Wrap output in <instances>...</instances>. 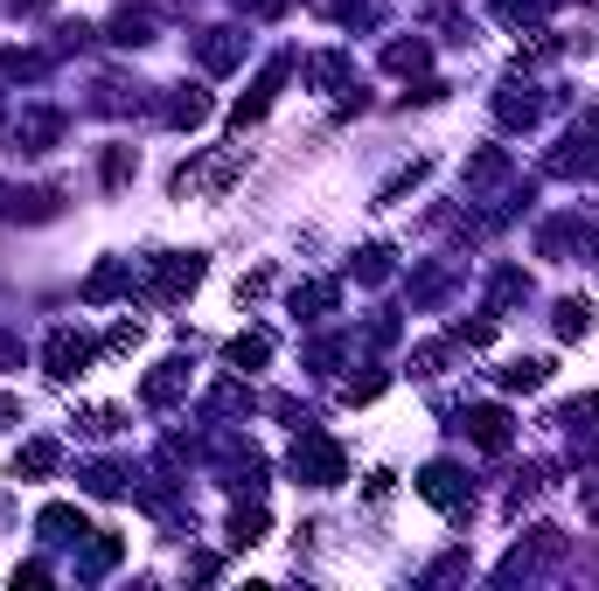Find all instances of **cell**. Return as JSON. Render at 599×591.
Segmentation results:
<instances>
[{"label": "cell", "mask_w": 599, "mask_h": 591, "mask_svg": "<svg viewBox=\"0 0 599 591\" xmlns=\"http://www.w3.org/2000/svg\"><path fill=\"white\" fill-rule=\"evenodd\" d=\"M56 126H63L56 111H22V119H14V140H22L28 154H43V146L56 140Z\"/></svg>", "instance_id": "obj_13"}, {"label": "cell", "mask_w": 599, "mask_h": 591, "mask_svg": "<svg viewBox=\"0 0 599 591\" xmlns=\"http://www.w3.org/2000/svg\"><path fill=\"white\" fill-rule=\"evenodd\" d=\"M300 307H314V314H328V307H334V285H300Z\"/></svg>", "instance_id": "obj_31"}, {"label": "cell", "mask_w": 599, "mask_h": 591, "mask_svg": "<svg viewBox=\"0 0 599 591\" xmlns=\"http://www.w3.org/2000/svg\"><path fill=\"white\" fill-rule=\"evenodd\" d=\"M557 167H565V175H599V119L572 126V140H565V154H557Z\"/></svg>", "instance_id": "obj_5"}, {"label": "cell", "mask_w": 599, "mask_h": 591, "mask_svg": "<svg viewBox=\"0 0 599 591\" xmlns=\"http://www.w3.org/2000/svg\"><path fill=\"white\" fill-rule=\"evenodd\" d=\"M119 536H98V543H91V557H84V570H91V578H98V570H111V564H119Z\"/></svg>", "instance_id": "obj_26"}, {"label": "cell", "mask_w": 599, "mask_h": 591, "mask_svg": "<svg viewBox=\"0 0 599 591\" xmlns=\"http://www.w3.org/2000/svg\"><path fill=\"white\" fill-rule=\"evenodd\" d=\"M578 501H586V515H599V473L586 481V494H578Z\"/></svg>", "instance_id": "obj_33"}, {"label": "cell", "mask_w": 599, "mask_h": 591, "mask_svg": "<svg viewBox=\"0 0 599 591\" xmlns=\"http://www.w3.org/2000/svg\"><path fill=\"white\" fill-rule=\"evenodd\" d=\"M286 70H293V63H286V56H272V63H266V78H258V84H251V98H245V105H237V132H245V126H258V119H266V105H272V91H279V84H286Z\"/></svg>", "instance_id": "obj_6"}, {"label": "cell", "mask_w": 599, "mask_h": 591, "mask_svg": "<svg viewBox=\"0 0 599 591\" xmlns=\"http://www.w3.org/2000/svg\"><path fill=\"white\" fill-rule=\"evenodd\" d=\"M196 285H202V258H196V251H175V258L154 264V285H146V299H154V307H167V299L196 293Z\"/></svg>", "instance_id": "obj_3"}, {"label": "cell", "mask_w": 599, "mask_h": 591, "mask_svg": "<svg viewBox=\"0 0 599 591\" xmlns=\"http://www.w3.org/2000/svg\"><path fill=\"white\" fill-rule=\"evenodd\" d=\"M293 473L307 487H334L349 473V460H342V446L334 438H321V432H300V446H293Z\"/></svg>", "instance_id": "obj_1"}, {"label": "cell", "mask_w": 599, "mask_h": 591, "mask_svg": "<svg viewBox=\"0 0 599 591\" xmlns=\"http://www.w3.org/2000/svg\"><path fill=\"white\" fill-rule=\"evenodd\" d=\"M377 390H384V376H349V390H342V397H349V404H369Z\"/></svg>", "instance_id": "obj_30"}, {"label": "cell", "mask_w": 599, "mask_h": 591, "mask_svg": "<svg viewBox=\"0 0 599 591\" xmlns=\"http://www.w3.org/2000/svg\"><path fill=\"white\" fill-rule=\"evenodd\" d=\"M237 56H245L237 28H210V35H202V70H237Z\"/></svg>", "instance_id": "obj_12"}, {"label": "cell", "mask_w": 599, "mask_h": 591, "mask_svg": "<svg viewBox=\"0 0 599 591\" xmlns=\"http://www.w3.org/2000/svg\"><path fill=\"white\" fill-rule=\"evenodd\" d=\"M419 494H425L433 508H460V501H467V473H460L454 460H433V466L419 473Z\"/></svg>", "instance_id": "obj_4"}, {"label": "cell", "mask_w": 599, "mask_h": 591, "mask_svg": "<svg viewBox=\"0 0 599 591\" xmlns=\"http://www.w3.org/2000/svg\"><path fill=\"white\" fill-rule=\"evenodd\" d=\"M210 411H216V417L251 411V390H245V383H216V390H210Z\"/></svg>", "instance_id": "obj_24"}, {"label": "cell", "mask_w": 599, "mask_h": 591, "mask_svg": "<svg viewBox=\"0 0 599 591\" xmlns=\"http://www.w3.org/2000/svg\"><path fill=\"white\" fill-rule=\"evenodd\" d=\"M384 63L398 70V78H419V70L433 63V49H425V43H390V49H384Z\"/></svg>", "instance_id": "obj_18"}, {"label": "cell", "mask_w": 599, "mask_h": 591, "mask_svg": "<svg viewBox=\"0 0 599 591\" xmlns=\"http://www.w3.org/2000/svg\"><path fill=\"white\" fill-rule=\"evenodd\" d=\"M544 383H551V362H544V355L509 362V369H502V390H544Z\"/></svg>", "instance_id": "obj_17"}, {"label": "cell", "mask_w": 599, "mask_h": 591, "mask_svg": "<svg viewBox=\"0 0 599 591\" xmlns=\"http://www.w3.org/2000/svg\"><path fill=\"white\" fill-rule=\"evenodd\" d=\"M111 355H133L140 348V320H126V328H111V341H105Z\"/></svg>", "instance_id": "obj_28"}, {"label": "cell", "mask_w": 599, "mask_h": 591, "mask_svg": "<svg viewBox=\"0 0 599 591\" xmlns=\"http://www.w3.org/2000/svg\"><path fill=\"white\" fill-rule=\"evenodd\" d=\"M111 43H126V49L154 43V22H146V8H119V14H111Z\"/></svg>", "instance_id": "obj_14"}, {"label": "cell", "mask_w": 599, "mask_h": 591, "mask_svg": "<svg viewBox=\"0 0 599 591\" xmlns=\"http://www.w3.org/2000/svg\"><path fill=\"white\" fill-rule=\"evenodd\" d=\"M35 529H43L49 543H78V536H91V529H84V515L70 508V501H49L43 515H35Z\"/></svg>", "instance_id": "obj_8"}, {"label": "cell", "mask_w": 599, "mask_h": 591, "mask_svg": "<svg viewBox=\"0 0 599 591\" xmlns=\"http://www.w3.org/2000/svg\"><path fill=\"white\" fill-rule=\"evenodd\" d=\"M307 78L321 84V91H342V84H349V63H342V56L328 49V56H314V63H307Z\"/></svg>", "instance_id": "obj_23"}, {"label": "cell", "mask_w": 599, "mask_h": 591, "mask_svg": "<svg viewBox=\"0 0 599 591\" xmlns=\"http://www.w3.org/2000/svg\"><path fill=\"white\" fill-rule=\"evenodd\" d=\"M126 175H133V154H126V146H111V154H105V181H111V188H119Z\"/></svg>", "instance_id": "obj_29"}, {"label": "cell", "mask_w": 599, "mask_h": 591, "mask_svg": "<svg viewBox=\"0 0 599 591\" xmlns=\"http://www.w3.org/2000/svg\"><path fill=\"white\" fill-rule=\"evenodd\" d=\"M231 543H237V549L266 543V508H237V515H231Z\"/></svg>", "instance_id": "obj_20"}, {"label": "cell", "mask_w": 599, "mask_h": 591, "mask_svg": "<svg viewBox=\"0 0 599 591\" xmlns=\"http://www.w3.org/2000/svg\"><path fill=\"white\" fill-rule=\"evenodd\" d=\"M355 272H363L369 285H377V279H390V251H384V244H369V251H363V264H355Z\"/></svg>", "instance_id": "obj_27"}, {"label": "cell", "mask_w": 599, "mask_h": 591, "mask_svg": "<svg viewBox=\"0 0 599 591\" xmlns=\"http://www.w3.org/2000/svg\"><path fill=\"white\" fill-rule=\"evenodd\" d=\"M91 355H98V348H91L78 328H56V334H49V348H43V369L56 376V383H78V376L91 369Z\"/></svg>", "instance_id": "obj_2"}, {"label": "cell", "mask_w": 599, "mask_h": 591, "mask_svg": "<svg viewBox=\"0 0 599 591\" xmlns=\"http://www.w3.org/2000/svg\"><path fill=\"white\" fill-rule=\"evenodd\" d=\"M210 119V91L202 84H181L175 98H167V126H202Z\"/></svg>", "instance_id": "obj_11"}, {"label": "cell", "mask_w": 599, "mask_h": 591, "mask_svg": "<svg viewBox=\"0 0 599 591\" xmlns=\"http://www.w3.org/2000/svg\"><path fill=\"white\" fill-rule=\"evenodd\" d=\"M181 390H189V362H161V369L146 376V404H154V411H161V404H175Z\"/></svg>", "instance_id": "obj_10"}, {"label": "cell", "mask_w": 599, "mask_h": 591, "mask_svg": "<svg viewBox=\"0 0 599 591\" xmlns=\"http://www.w3.org/2000/svg\"><path fill=\"white\" fill-rule=\"evenodd\" d=\"M266 355H272V334H258V328L231 341V362H237V369H258V362H266Z\"/></svg>", "instance_id": "obj_22"}, {"label": "cell", "mask_w": 599, "mask_h": 591, "mask_svg": "<svg viewBox=\"0 0 599 591\" xmlns=\"http://www.w3.org/2000/svg\"><path fill=\"white\" fill-rule=\"evenodd\" d=\"M84 487H91V494H105V501H111V494L126 487V473H119V466H105V460H91V466H84Z\"/></svg>", "instance_id": "obj_25"}, {"label": "cell", "mask_w": 599, "mask_h": 591, "mask_svg": "<svg viewBox=\"0 0 599 591\" xmlns=\"http://www.w3.org/2000/svg\"><path fill=\"white\" fill-rule=\"evenodd\" d=\"M8 8H28L35 14V8H49V0H8Z\"/></svg>", "instance_id": "obj_35"}, {"label": "cell", "mask_w": 599, "mask_h": 591, "mask_svg": "<svg viewBox=\"0 0 599 591\" xmlns=\"http://www.w3.org/2000/svg\"><path fill=\"white\" fill-rule=\"evenodd\" d=\"M495 111H502V126H530V119H537V98H530V84H502Z\"/></svg>", "instance_id": "obj_16"}, {"label": "cell", "mask_w": 599, "mask_h": 591, "mask_svg": "<svg viewBox=\"0 0 599 591\" xmlns=\"http://www.w3.org/2000/svg\"><path fill=\"white\" fill-rule=\"evenodd\" d=\"M467 432H474V446H481V452H509V411H502V404L467 411Z\"/></svg>", "instance_id": "obj_7"}, {"label": "cell", "mask_w": 599, "mask_h": 591, "mask_svg": "<svg viewBox=\"0 0 599 591\" xmlns=\"http://www.w3.org/2000/svg\"><path fill=\"white\" fill-rule=\"evenodd\" d=\"M126 285H133V264H98V272L84 279V299H91V307H98V299L126 293Z\"/></svg>", "instance_id": "obj_15"}, {"label": "cell", "mask_w": 599, "mask_h": 591, "mask_svg": "<svg viewBox=\"0 0 599 591\" xmlns=\"http://www.w3.org/2000/svg\"><path fill=\"white\" fill-rule=\"evenodd\" d=\"M502 175H509V154H495V146H489V154H474V161H467V188H495Z\"/></svg>", "instance_id": "obj_19"}, {"label": "cell", "mask_w": 599, "mask_h": 591, "mask_svg": "<svg viewBox=\"0 0 599 591\" xmlns=\"http://www.w3.org/2000/svg\"><path fill=\"white\" fill-rule=\"evenodd\" d=\"M502 14H509V22H522V14H537V0H495Z\"/></svg>", "instance_id": "obj_32"}, {"label": "cell", "mask_w": 599, "mask_h": 591, "mask_svg": "<svg viewBox=\"0 0 599 591\" xmlns=\"http://www.w3.org/2000/svg\"><path fill=\"white\" fill-rule=\"evenodd\" d=\"M56 460H63L56 438H28V446L14 452V481H43V473H56Z\"/></svg>", "instance_id": "obj_9"}, {"label": "cell", "mask_w": 599, "mask_h": 591, "mask_svg": "<svg viewBox=\"0 0 599 591\" xmlns=\"http://www.w3.org/2000/svg\"><path fill=\"white\" fill-rule=\"evenodd\" d=\"M557 334H565V341L592 334V307H586V299H557Z\"/></svg>", "instance_id": "obj_21"}, {"label": "cell", "mask_w": 599, "mask_h": 591, "mask_svg": "<svg viewBox=\"0 0 599 591\" xmlns=\"http://www.w3.org/2000/svg\"><path fill=\"white\" fill-rule=\"evenodd\" d=\"M14 417H22V404H14V397H0V425H14Z\"/></svg>", "instance_id": "obj_34"}]
</instances>
